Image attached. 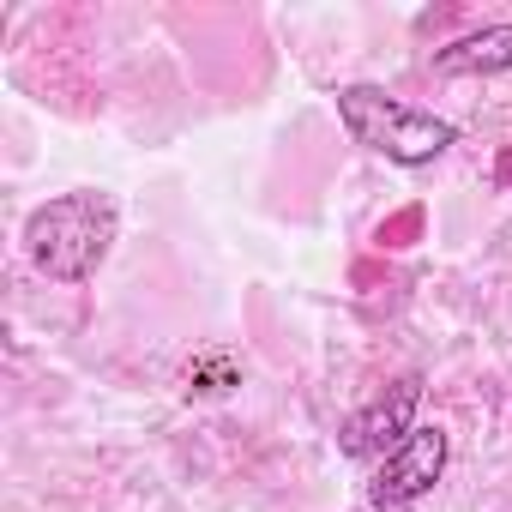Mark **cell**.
<instances>
[{
    "label": "cell",
    "instance_id": "6",
    "mask_svg": "<svg viewBox=\"0 0 512 512\" xmlns=\"http://www.w3.org/2000/svg\"><path fill=\"white\" fill-rule=\"evenodd\" d=\"M229 380H235V362H199V368H187V392H229Z\"/></svg>",
    "mask_w": 512,
    "mask_h": 512
},
{
    "label": "cell",
    "instance_id": "7",
    "mask_svg": "<svg viewBox=\"0 0 512 512\" xmlns=\"http://www.w3.org/2000/svg\"><path fill=\"white\" fill-rule=\"evenodd\" d=\"M416 223H422V211H404V217H392V223L380 229V247H404V235H416Z\"/></svg>",
    "mask_w": 512,
    "mask_h": 512
},
{
    "label": "cell",
    "instance_id": "2",
    "mask_svg": "<svg viewBox=\"0 0 512 512\" xmlns=\"http://www.w3.org/2000/svg\"><path fill=\"white\" fill-rule=\"evenodd\" d=\"M338 121L362 151H374L398 169H422V163H434L458 145L452 121H440V115H428V109H416V103H404L380 85H344L338 91Z\"/></svg>",
    "mask_w": 512,
    "mask_h": 512
},
{
    "label": "cell",
    "instance_id": "1",
    "mask_svg": "<svg viewBox=\"0 0 512 512\" xmlns=\"http://www.w3.org/2000/svg\"><path fill=\"white\" fill-rule=\"evenodd\" d=\"M115 229H121V211H115L109 193H91V187L85 193H61V199L37 205L31 223H25L31 266L49 284H85L109 260Z\"/></svg>",
    "mask_w": 512,
    "mask_h": 512
},
{
    "label": "cell",
    "instance_id": "5",
    "mask_svg": "<svg viewBox=\"0 0 512 512\" xmlns=\"http://www.w3.org/2000/svg\"><path fill=\"white\" fill-rule=\"evenodd\" d=\"M512 67V25H482L446 49H434V73H506Z\"/></svg>",
    "mask_w": 512,
    "mask_h": 512
},
{
    "label": "cell",
    "instance_id": "3",
    "mask_svg": "<svg viewBox=\"0 0 512 512\" xmlns=\"http://www.w3.org/2000/svg\"><path fill=\"white\" fill-rule=\"evenodd\" d=\"M416 404H422V374H398L380 398H368L344 428H338V452L344 458H392L410 434H416Z\"/></svg>",
    "mask_w": 512,
    "mask_h": 512
},
{
    "label": "cell",
    "instance_id": "4",
    "mask_svg": "<svg viewBox=\"0 0 512 512\" xmlns=\"http://www.w3.org/2000/svg\"><path fill=\"white\" fill-rule=\"evenodd\" d=\"M446 452H452L446 428H416L392 458H380V464H374V476H368V506H374V512L416 506V500L446 476Z\"/></svg>",
    "mask_w": 512,
    "mask_h": 512
}]
</instances>
